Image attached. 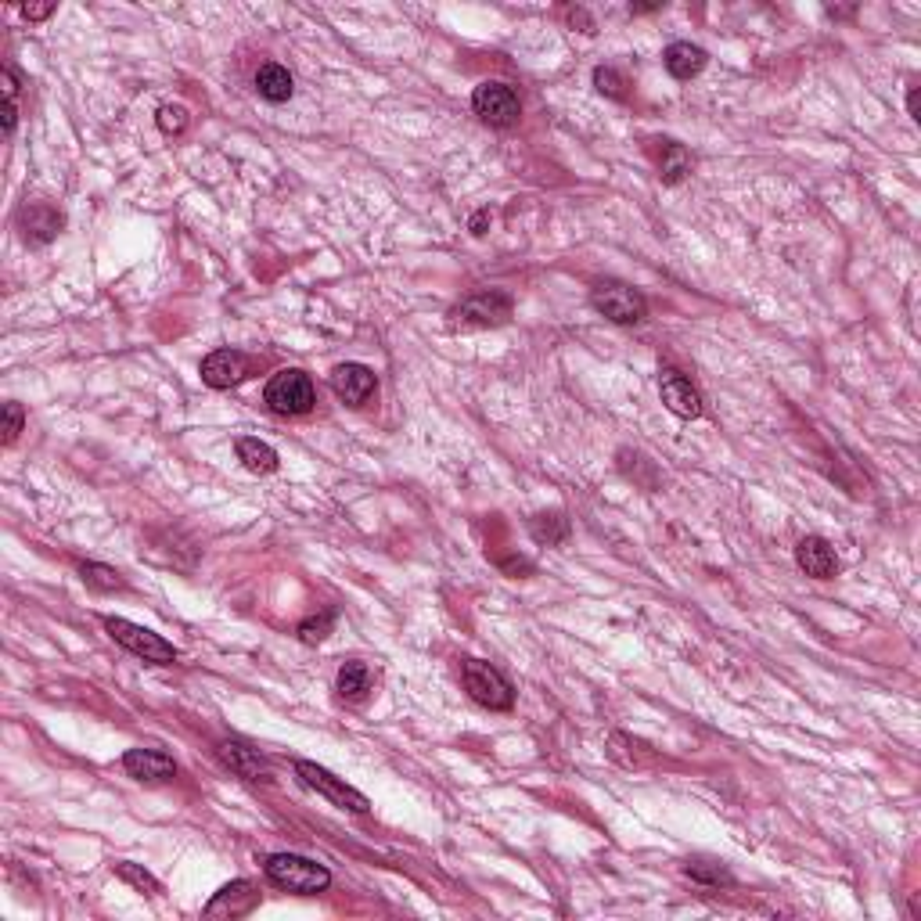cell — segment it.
<instances>
[{
	"mask_svg": "<svg viewBox=\"0 0 921 921\" xmlns=\"http://www.w3.org/2000/svg\"><path fill=\"white\" fill-rule=\"evenodd\" d=\"M263 871L278 889H288V893L299 896H317L331 886V871L324 864L296 857V853H274V857L263 860Z\"/></svg>",
	"mask_w": 921,
	"mask_h": 921,
	"instance_id": "1",
	"label": "cell"
},
{
	"mask_svg": "<svg viewBox=\"0 0 921 921\" xmlns=\"http://www.w3.org/2000/svg\"><path fill=\"white\" fill-rule=\"evenodd\" d=\"M461 677H465V691L479 702V706L497 709V713H508V709L515 706V688H511V680L504 677L497 666H490V662L465 659Z\"/></svg>",
	"mask_w": 921,
	"mask_h": 921,
	"instance_id": "2",
	"label": "cell"
},
{
	"mask_svg": "<svg viewBox=\"0 0 921 921\" xmlns=\"http://www.w3.org/2000/svg\"><path fill=\"white\" fill-rule=\"evenodd\" d=\"M105 630H108V637H112V641L123 644L126 652H134L137 659L155 662V666H173V662H177V648H173L166 637L152 634V630H144V626L130 623V619L108 616L105 619Z\"/></svg>",
	"mask_w": 921,
	"mask_h": 921,
	"instance_id": "3",
	"label": "cell"
},
{
	"mask_svg": "<svg viewBox=\"0 0 921 921\" xmlns=\"http://www.w3.org/2000/svg\"><path fill=\"white\" fill-rule=\"evenodd\" d=\"M263 400H267V407L274 414H288V418H296V414H306L313 403H317V393H313L310 375H303V371H296V367H285V371H278V375L267 382Z\"/></svg>",
	"mask_w": 921,
	"mask_h": 921,
	"instance_id": "4",
	"label": "cell"
},
{
	"mask_svg": "<svg viewBox=\"0 0 921 921\" xmlns=\"http://www.w3.org/2000/svg\"><path fill=\"white\" fill-rule=\"evenodd\" d=\"M472 108L486 126H497V130H508V126H515L522 116L519 94H515L508 83H497V80H486L475 87Z\"/></svg>",
	"mask_w": 921,
	"mask_h": 921,
	"instance_id": "5",
	"label": "cell"
},
{
	"mask_svg": "<svg viewBox=\"0 0 921 921\" xmlns=\"http://www.w3.org/2000/svg\"><path fill=\"white\" fill-rule=\"evenodd\" d=\"M511 310H515V303H511L508 292L486 288V292H475V296L461 299L450 310V317L457 324H465V328H497V324L511 321Z\"/></svg>",
	"mask_w": 921,
	"mask_h": 921,
	"instance_id": "6",
	"label": "cell"
},
{
	"mask_svg": "<svg viewBox=\"0 0 921 921\" xmlns=\"http://www.w3.org/2000/svg\"><path fill=\"white\" fill-rule=\"evenodd\" d=\"M296 774H299V781H303L306 788H313L317 796H324L328 803L342 806V810H353V814H367V810H371V803H367L364 792H357L353 785H346V781L335 778L331 770L317 767V763L299 760L296 763Z\"/></svg>",
	"mask_w": 921,
	"mask_h": 921,
	"instance_id": "7",
	"label": "cell"
},
{
	"mask_svg": "<svg viewBox=\"0 0 921 921\" xmlns=\"http://www.w3.org/2000/svg\"><path fill=\"white\" fill-rule=\"evenodd\" d=\"M591 303H594V310H598L601 317H609L612 324H637V321H644V313H648V303H644L641 292L623 285V281H601V285L594 288Z\"/></svg>",
	"mask_w": 921,
	"mask_h": 921,
	"instance_id": "8",
	"label": "cell"
},
{
	"mask_svg": "<svg viewBox=\"0 0 921 921\" xmlns=\"http://www.w3.org/2000/svg\"><path fill=\"white\" fill-rule=\"evenodd\" d=\"M378 389V378L371 367L364 364H339L331 371V393L339 396L349 407H364Z\"/></svg>",
	"mask_w": 921,
	"mask_h": 921,
	"instance_id": "9",
	"label": "cell"
},
{
	"mask_svg": "<svg viewBox=\"0 0 921 921\" xmlns=\"http://www.w3.org/2000/svg\"><path fill=\"white\" fill-rule=\"evenodd\" d=\"M249 367L252 364L242 349H216V353H209L202 360V382L209 389H231V385H238L249 375Z\"/></svg>",
	"mask_w": 921,
	"mask_h": 921,
	"instance_id": "10",
	"label": "cell"
},
{
	"mask_svg": "<svg viewBox=\"0 0 921 921\" xmlns=\"http://www.w3.org/2000/svg\"><path fill=\"white\" fill-rule=\"evenodd\" d=\"M123 770L144 785H166L177 778V763L159 749H130L123 756Z\"/></svg>",
	"mask_w": 921,
	"mask_h": 921,
	"instance_id": "11",
	"label": "cell"
},
{
	"mask_svg": "<svg viewBox=\"0 0 921 921\" xmlns=\"http://www.w3.org/2000/svg\"><path fill=\"white\" fill-rule=\"evenodd\" d=\"M18 227H22L29 245H47V242H54L58 231L65 227V216H62V209H54L51 202H29V206H22V213H18Z\"/></svg>",
	"mask_w": 921,
	"mask_h": 921,
	"instance_id": "12",
	"label": "cell"
},
{
	"mask_svg": "<svg viewBox=\"0 0 921 921\" xmlns=\"http://www.w3.org/2000/svg\"><path fill=\"white\" fill-rule=\"evenodd\" d=\"M659 396L677 418H698L702 414V393L691 385V378H684L673 367H666L659 375Z\"/></svg>",
	"mask_w": 921,
	"mask_h": 921,
	"instance_id": "13",
	"label": "cell"
},
{
	"mask_svg": "<svg viewBox=\"0 0 921 921\" xmlns=\"http://www.w3.org/2000/svg\"><path fill=\"white\" fill-rule=\"evenodd\" d=\"M220 760H224V767H231L238 778L245 781H267L270 778V767L267 760L260 756V749H252L249 742H242V738H227V742H220Z\"/></svg>",
	"mask_w": 921,
	"mask_h": 921,
	"instance_id": "14",
	"label": "cell"
},
{
	"mask_svg": "<svg viewBox=\"0 0 921 921\" xmlns=\"http://www.w3.org/2000/svg\"><path fill=\"white\" fill-rule=\"evenodd\" d=\"M796 565L806 576L814 580H832L839 573V558H835V547L824 537H803L796 547Z\"/></svg>",
	"mask_w": 921,
	"mask_h": 921,
	"instance_id": "15",
	"label": "cell"
},
{
	"mask_svg": "<svg viewBox=\"0 0 921 921\" xmlns=\"http://www.w3.org/2000/svg\"><path fill=\"white\" fill-rule=\"evenodd\" d=\"M256 904H260V893H256V886H252V882H245V878H238V882L224 886L220 893L213 896V900H209L206 914H209V918H242V914H249Z\"/></svg>",
	"mask_w": 921,
	"mask_h": 921,
	"instance_id": "16",
	"label": "cell"
},
{
	"mask_svg": "<svg viewBox=\"0 0 921 921\" xmlns=\"http://www.w3.org/2000/svg\"><path fill=\"white\" fill-rule=\"evenodd\" d=\"M706 62L709 54L698 44H691V40H677V44H670L666 54H662V65H666V72H670L673 80H691V76H698V72L706 69Z\"/></svg>",
	"mask_w": 921,
	"mask_h": 921,
	"instance_id": "17",
	"label": "cell"
},
{
	"mask_svg": "<svg viewBox=\"0 0 921 921\" xmlns=\"http://www.w3.org/2000/svg\"><path fill=\"white\" fill-rule=\"evenodd\" d=\"M256 90H260L263 101H270V105H281V101L292 98L296 80H292V72H288L285 65L267 62V65H260V72H256Z\"/></svg>",
	"mask_w": 921,
	"mask_h": 921,
	"instance_id": "18",
	"label": "cell"
},
{
	"mask_svg": "<svg viewBox=\"0 0 921 921\" xmlns=\"http://www.w3.org/2000/svg\"><path fill=\"white\" fill-rule=\"evenodd\" d=\"M234 450H238V461H242L249 472H256V475L278 472V450L270 447V443H263V439L242 436L234 443Z\"/></svg>",
	"mask_w": 921,
	"mask_h": 921,
	"instance_id": "19",
	"label": "cell"
},
{
	"mask_svg": "<svg viewBox=\"0 0 921 921\" xmlns=\"http://www.w3.org/2000/svg\"><path fill=\"white\" fill-rule=\"evenodd\" d=\"M691 173V155L684 144L677 141H662L659 148V177L662 184H680V180Z\"/></svg>",
	"mask_w": 921,
	"mask_h": 921,
	"instance_id": "20",
	"label": "cell"
},
{
	"mask_svg": "<svg viewBox=\"0 0 921 921\" xmlns=\"http://www.w3.org/2000/svg\"><path fill=\"white\" fill-rule=\"evenodd\" d=\"M339 695L349 698V702H357V698H364L367 691H371V684H375V677H371V670H367V662H342L339 670Z\"/></svg>",
	"mask_w": 921,
	"mask_h": 921,
	"instance_id": "21",
	"label": "cell"
},
{
	"mask_svg": "<svg viewBox=\"0 0 921 921\" xmlns=\"http://www.w3.org/2000/svg\"><path fill=\"white\" fill-rule=\"evenodd\" d=\"M529 533L540 540V544H562L569 537V519L565 515H533L529 519Z\"/></svg>",
	"mask_w": 921,
	"mask_h": 921,
	"instance_id": "22",
	"label": "cell"
},
{
	"mask_svg": "<svg viewBox=\"0 0 921 921\" xmlns=\"http://www.w3.org/2000/svg\"><path fill=\"white\" fill-rule=\"evenodd\" d=\"M80 576L87 587H94V591H123V576H119L112 565L87 562V565H80Z\"/></svg>",
	"mask_w": 921,
	"mask_h": 921,
	"instance_id": "23",
	"label": "cell"
},
{
	"mask_svg": "<svg viewBox=\"0 0 921 921\" xmlns=\"http://www.w3.org/2000/svg\"><path fill=\"white\" fill-rule=\"evenodd\" d=\"M684 875H691L695 882H706V886H731L734 882L731 871L713 864V860H688V864H684Z\"/></svg>",
	"mask_w": 921,
	"mask_h": 921,
	"instance_id": "24",
	"label": "cell"
},
{
	"mask_svg": "<svg viewBox=\"0 0 921 921\" xmlns=\"http://www.w3.org/2000/svg\"><path fill=\"white\" fill-rule=\"evenodd\" d=\"M594 87H598V94H605V98L626 101V80L612 69V65H598V69H594Z\"/></svg>",
	"mask_w": 921,
	"mask_h": 921,
	"instance_id": "25",
	"label": "cell"
},
{
	"mask_svg": "<svg viewBox=\"0 0 921 921\" xmlns=\"http://www.w3.org/2000/svg\"><path fill=\"white\" fill-rule=\"evenodd\" d=\"M331 626H335V612H321V616L303 619L296 634H299V641H303V644H317V641H324V637L331 634Z\"/></svg>",
	"mask_w": 921,
	"mask_h": 921,
	"instance_id": "26",
	"label": "cell"
},
{
	"mask_svg": "<svg viewBox=\"0 0 921 921\" xmlns=\"http://www.w3.org/2000/svg\"><path fill=\"white\" fill-rule=\"evenodd\" d=\"M155 123H159L162 134H184L188 130V108L184 105H162L159 116H155Z\"/></svg>",
	"mask_w": 921,
	"mask_h": 921,
	"instance_id": "27",
	"label": "cell"
},
{
	"mask_svg": "<svg viewBox=\"0 0 921 921\" xmlns=\"http://www.w3.org/2000/svg\"><path fill=\"white\" fill-rule=\"evenodd\" d=\"M22 425H26V411H22V403H4V447H11L18 439V432H22Z\"/></svg>",
	"mask_w": 921,
	"mask_h": 921,
	"instance_id": "28",
	"label": "cell"
},
{
	"mask_svg": "<svg viewBox=\"0 0 921 921\" xmlns=\"http://www.w3.org/2000/svg\"><path fill=\"white\" fill-rule=\"evenodd\" d=\"M116 871H119V878H126V882H130V886L144 889V893H159V882H155L148 871L137 868V864H116Z\"/></svg>",
	"mask_w": 921,
	"mask_h": 921,
	"instance_id": "29",
	"label": "cell"
},
{
	"mask_svg": "<svg viewBox=\"0 0 921 921\" xmlns=\"http://www.w3.org/2000/svg\"><path fill=\"white\" fill-rule=\"evenodd\" d=\"M22 18H29V22H44L47 15H54V4H22Z\"/></svg>",
	"mask_w": 921,
	"mask_h": 921,
	"instance_id": "30",
	"label": "cell"
},
{
	"mask_svg": "<svg viewBox=\"0 0 921 921\" xmlns=\"http://www.w3.org/2000/svg\"><path fill=\"white\" fill-rule=\"evenodd\" d=\"M4 101H18V72L4 65Z\"/></svg>",
	"mask_w": 921,
	"mask_h": 921,
	"instance_id": "31",
	"label": "cell"
},
{
	"mask_svg": "<svg viewBox=\"0 0 921 921\" xmlns=\"http://www.w3.org/2000/svg\"><path fill=\"white\" fill-rule=\"evenodd\" d=\"M565 18H569L573 26H576V22H580V26H583V33H594V22H591V15H587V11H583V8H565Z\"/></svg>",
	"mask_w": 921,
	"mask_h": 921,
	"instance_id": "32",
	"label": "cell"
},
{
	"mask_svg": "<svg viewBox=\"0 0 921 921\" xmlns=\"http://www.w3.org/2000/svg\"><path fill=\"white\" fill-rule=\"evenodd\" d=\"M15 123H18V101H4V137L15 134Z\"/></svg>",
	"mask_w": 921,
	"mask_h": 921,
	"instance_id": "33",
	"label": "cell"
},
{
	"mask_svg": "<svg viewBox=\"0 0 921 921\" xmlns=\"http://www.w3.org/2000/svg\"><path fill=\"white\" fill-rule=\"evenodd\" d=\"M490 220H493V213H490V209H479V213L472 216V224H468V227H472V234H486V227H490Z\"/></svg>",
	"mask_w": 921,
	"mask_h": 921,
	"instance_id": "34",
	"label": "cell"
},
{
	"mask_svg": "<svg viewBox=\"0 0 921 921\" xmlns=\"http://www.w3.org/2000/svg\"><path fill=\"white\" fill-rule=\"evenodd\" d=\"M907 112H911V119H921V112H918V87H911V94H907Z\"/></svg>",
	"mask_w": 921,
	"mask_h": 921,
	"instance_id": "35",
	"label": "cell"
},
{
	"mask_svg": "<svg viewBox=\"0 0 921 921\" xmlns=\"http://www.w3.org/2000/svg\"><path fill=\"white\" fill-rule=\"evenodd\" d=\"M655 8H659V4H634L630 15H648V11H655Z\"/></svg>",
	"mask_w": 921,
	"mask_h": 921,
	"instance_id": "36",
	"label": "cell"
}]
</instances>
